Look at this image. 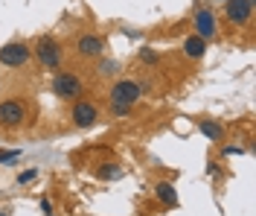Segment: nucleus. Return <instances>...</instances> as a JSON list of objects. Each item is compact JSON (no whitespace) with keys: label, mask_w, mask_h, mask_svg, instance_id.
Wrapping results in <instances>:
<instances>
[{"label":"nucleus","mask_w":256,"mask_h":216,"mask_svg":"<svg viewBox=\"0 0 256 216\" xmlns=\"http://www.w3.org/2000/svg\"><path fill=\"white\" fill-rule=\"evenodd\" d=\"M254 18V0H224V21L233 27H248Z\"/></svg>","instance_id":"1a4fd4ad"},{"label":"nucleus","mask_w":256,"mask_h":216,"mask_svg":"<svg viewBox=\"0 0 256 216\" xmlns=\"http://www.w3.org/2000/svg\"><path fill=\"white\" fill-rule=\"evenodd\" d=\"M198 129H201V134L207 137V140H212V143H222L224 140V129H222V123H216V120H198Z\"/></svg>","instance_id":"f8f14e48"},{"label":"nucleus","mask_w":256,"mask_h":216,"mask_svg":"<svg viewBox=\"0 0 256 216\" xmlns=\"http://www.w3.org/2000/svg\"><path fill=\"white\" fill-rule=\"evenodd\" d=\"M18 158H20V149H0V164H9Z\"/></svg>","instance_id":"f3484780"},{"label":"nucleus","mask_w":256,"mask_h":216,"mask_svg":"<svg viewBox=\"0 0 256 216\" xmlns=\"http://www.w3.org/2000/svg\"><path fill=\"white\" fill-rule=\"evenodd\" d=\"M146 94V85H140L137 79H114L108 88V100L122 102V105H137Z\"/></svg>","instance_id":"7ed1b4c3"},{"label":"nucleus","mask_w":256,"mask_h":216,"mask_svg":"<svg viewBox=\"0 0 256 216\" xmlns=\"http://www.w3.org/2000/svg\"><path fill=\"white\" fill-rule=\"evenodd\" d=\"M94 175L99 178V181H120V178L126 175V169L116 164V161H105V164H99L94 169Z\"/></svg>","instance_id":"9b49d317"},{"label":"nucleus","mask_w":256,"mask_h":216,"mask_svg":"<svg viewBox=\"0 0 256 216\" xmlns=\"http://www.w3.org/2000/svg\"><path fill=\"white\" fill-rule=\"evenodd\" d=\"M99 117H102V108L94 100L79 97V100H73V105H70V123L76 129H90V126H96Z\"/></svg>","instance_id":"20e7f679"},{"label":"nucleus","mask_w":256,"mask_h":216,"mask_svg":"<svg viewBox=\"0 0 256 216\" xmlns=\"http://www.w3.org/2000/svg\"><path fill=\"white\" fill-rule=\"evenodd\" d=\"M32 59L44 67V70H58L62 67V59H64V50L52 35H41L32 44Z\"/></svg>","instance_id":"f257e3e1"},{"label":"nucleus","mask_w":256,"mask_h":216,"mask_svg":"<svg viewBox=\"0 0 256 216\" xmlns=\"http://www.w3.org/2000/svg\"><path fill=\"white\" fill-rule=\"evenodd\" d=\"M207 172H210V175H216V178L222 175V169H218V166H216V164H210V166H207Z\"/></svg>","instance_id":"412c9836"},{"label":"nucleus","mask_w":256,"mask_h":216,"mask_svg":"<svg viewBox=\"0 0 256 216\" xmlns=\"http://www.w3.org/2000/svg\"><path fill=\"white\" fill-rule=\"evenodd\" d=\"M207 44H210V41H204L201 35L192 33V35H186V38L180 41V50H184V56H186V59L198 62V59H204V56H207Z\"/></svg>","instance_id":"9d476101"},{"label":"nucleus","mask_w":256,"mask_h":216,"mask_svg":"<svg viewBox=\"0 0 256 216\" xmlns=\"http://www.w3.org/2000/svg\"><path fill=\"white\" fill-rule=\"evenodd\" d=\"M134 105H122V102H108V117H128Z\"/></svg>","instance_id":"2eb2a0df"},{"label":"nucleus","mask_w":256,"mask_h":216,"mask_svg":"<svg viewBox=\"0 0 256 216\" xmlns=\"http://www.w3.org/2000/svg\"><path fill=\"white\" fill-rule=\"evenodd\" d=\"M41 213H44V216H52V204H50L47 199H41Z\"/></svg>","instance_id":"aec40b11"},{"label":"nucleus","mask_w":256,"mask_h":216,"mask_svg":"<svg viewBox=\"0 0 256 216\" xmlns=\"http://www.w3.org/2000/svg\"><path fill=\"white\" fill-rule=\"evenodd\" d=\"M26 114H30V108H26L24 100H18V97L0 100V129H18V126H24Z\"/></svg>","instance_id":"423d86ee"},{"label":"nucleus","mask_w":256,"mask_h":216,"mask_svg":"<svg viewBox=\"0 0 256 216\" xmlns=\"http://www.w3.org/2000/svg\"><path fill=\"white\" fill-rule=\"evenodd\" d=\"M32 62L30 41H9L0 47V65L3 67H26Z\"/></svg>","instance_id":"39448f33"},{"label":"nucleus","mask_w":256,"mask_h":216,"mask_svg":"<svg viewBox=\"0 0 256 216\" xmlns=\"http://www.w3.org/2000/svg\"><path fill=\"white\" fill-rule=\"evenodd\" d=\"M137 59H140L143 65H158V62H160V56L152 50V47H143V50L137 53Z\"/></svg>","instance_id":"dca6fc26"},{"label":"nucleus","mask_w":256,"mask_h":216,"mask_svg":"<svg viewBox=\"0 0 256 216\" xmlns=\"http://www.w3.org/2000/svg\"><path fill=\"white\" fill-rule=\"evenodd\" d=\"M35 175H38L35 169H26V172H20V175H18V184H30V181H35Z\"/></svg>","instance_id":"6ab92c4d"},{"label":"nucleus","mask_w":256,"mask_h":216,"mask_svg":"<svg viewBox=\"0 0 256 216\" xmlns=\"http://www.w3.org/2000/svg\"><path fill=\"white\" fill-rule=\"evenodd\" d=\"M76 56L84 62H96L105 56V35L99 33H82L76 38Z\"/></svg>","instance_id":"6e6552de"},{"label":"nucleus","mask_w":256,"mask_h":216,"mask_svg":"<svg viewBox=\"0 0 256 216\" xmlns=\"http://www.w3.org/2000/svg\"><path fill=\"white\" fill-rule=\"evenodd\" d=\"M244 146H222V155L224 158H233V155H236V158H239V155H244Z\"/></svg>","instance_id":"a211bd4d"},{"label":"nucleus","mask_w":256,"mask_h":216,"mask_svg":"<svg viewBox=\"0 0 256 216\" xmlns=\"http://www.w3.org/2000/svg\"><path fill=\"white\" fill-rule=\"evenodd\" d=\"M212 3H224V0H212Z\"/></svg>","instance_id":"4be33fe9"},{"label":"nucleus","mask_w":256,"mask_h":216,"mask_svg":"<svg viewBox=\"0 0 256 216\" xmlns=\"http://www.w3.org/2000/svg\"><path fill=\"white\" fill-rule=\"evenodd\" d=\"M116 70H120V62H116V59H105V62H99V70H96V73H99V76H114Z\"/></svg>","instance_id":"4468645a"},{"label":"nucleus","mask_w":256,"mask_h":216,"mask_svg":"<svg viewBox=\"0 0 256 216\" xmlns=\"http://www.w3.org/2000/svg\"><path fill=\"white\" fill-rule=\"evenodd\" d=\"M52 94L58 97V100H79L82 94H84V79H82L76 70H58L56 76H52Z\"/></svg>","instance_id":"f03ea898"},{"label":"nucleus","mask_w":256,"mask_h":216,"mask_svg":"<svg viewBox=\"0 0 256 216\" xmlns=\"http://www.w3.org/2000/svg\"><path fill=\"white\" fill-rule=\"evenodd\" d=\"M154 196H158L163 204H169V207H175L178 204V190L172 181H158L154 184Z\"/></svg>","instance_id":"ddd939ff"},{"label":"nucleus","mask_w":256,"mask_h":216,"mask_svg":"<svg viewBox=\"0 0 256 216\" xmlns=\"http://www.w3.org/2000/svg\"><path fill=\"white\" fill-rule=\"evenodd\" d=\"M192 27H195V35H201L204 41H216L218 38V15L210 6H198L192 12Z\"/></svg>","instance_id":"0eeeda50"}]
</instances>
